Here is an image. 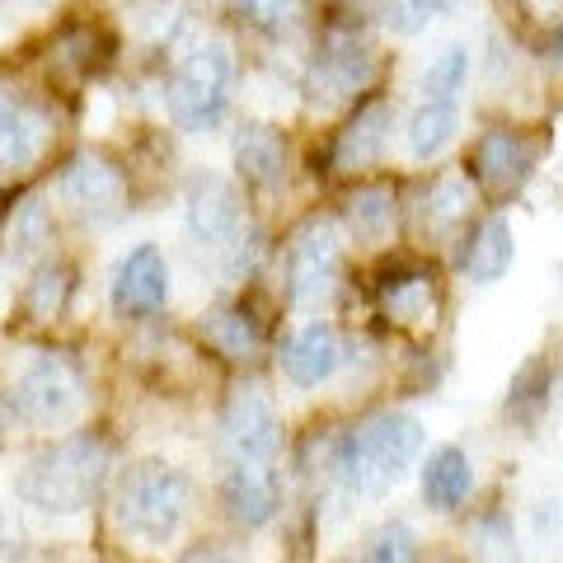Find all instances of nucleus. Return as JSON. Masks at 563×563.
Segmentation results:
<instances>
[{
    "mask_svg": "<svg viewBox=\"0 0 563 563\" xmlns=\"http://www.w3.org/2000/svg\"><path fill=\"white\" fill-rule=\"evenodd\" d=\"M52 198L85 225H118L132 211V169L109 151H76L62 161Z\"/></svg>",
    "mask_w": 563,
    "mask_h": 563,
    "instance_id": "11",
    "label": "nucleus"
},
{
    "mask_svg": "<svg viewBox=\"0 0 563 563\" xmlns=\"http://www.w3.org/2000/svg\"><path fill=\"white\" fill-rule=\"evenodd\" d=\"M0 235H5V217H0Z\"/></svg>",
    "mask_w": 563,
    "mask_h": 563,
    "instance_id": "37",
    "label": "nucleus"
},
{
    "mask_svg": "<svg viewBox=\"0 0 563 563\" xmlns=\"http://www.w3.org/2000/svg\"><path fill=\"white\" fill-rule=\"evenodd\" d=\"M437 563H461V559H437Z\"/></svg>",
    "mask_w": 563,
    "mask_h": 563,
    "instance_id": "36",
    "label": "nucleus"
},
{
    "mask_svg": "<svg viewBox=\"0 0 563 563\" xmlns=\"http://www.w3.org/2000/svg\"><path fill=\"white\" fill-rule=\"evenodd\" d=\"M76 291H80L76 263L62 258V254L43 258L38 268H29L24 287H20V301H14V324L29 329V333H52L70 314Z\"/></svg>",
    "mask_w": 563,
    "mask_h": 563,
    "instance_id": "18",
    "label": "nucleus"
},
{
    "mask_svg": "<svg viewBox=\"0 0 563 563\" xmlns=\"http://www.w3.org/2000/svg\"><path fill=\"white\" fill-rule=\"evenodd\" d=\"M404 202H399V188L390 179H357L347 188V202H343V225L352 240L372 244V250H390V240L399 235L404 225Z\"/></svg>",
    "mask_w": 563,
    "mask_h": 563,
    "instance_id": "22",
    "label": "nucleus"
},
{
    "mask_svg": "<svg viewBox=\"0 0 563 563\" xmlns=\"http://www.w3.org/2000/svg\"><path fill=\"white\" fill-rule=\"evenodd\" d=\"M376 90H380V52L366 38L362 14L352 20L347 10L333 5L329 20H320V29H314L301 95L310 99V109L333 113V109H352L357 99Z\"/></svg>",
    "mask_w": 563,
    "mask_h": 563,
    "instance_id": "3",
    "label": "nucleus"
},
{
    "mask_svg": "<svg viewBox=\"0 0 563 563\" xmlns=\"http://www.w3.org/2000/svg\"><path fill=\"white\" fill-rule=\"evenodd\" d=\"M235 85V57L225 43H192L165 70L161 99L179 132H211L225 118Z\"/></svg>",
    "mask_w": 563,
    "mask_h": 563,
    "instance_id": "7",
    "label": "nucleus"
},
{
    "mask_svg": "<svg viewBox=\"0 0 563 563\" xmlns=\"http://www.w3.org/2000/svg\"><path fill=\"white\" fill-rule=\"evenodd\" d=\"M231 165H235V184L250 188V192H273L287 184L291 174V146H287V132L277 122H240L235 136H231Z\"/></svg>",
    "mask_w": 563,
    "mask_h": 563,
    "instance_id": "19",
    "label": "nucleus"
},
{
    "mask_svg": "<svg viewBox=\"0 0 563 563\" xmlns=\"http://www.w3.org/2000/svg\"><path fill=\"white\" fill-rule=\"evenodd\" d=\"M221 512L225 521H235L240 531H263L277 512H282V488L273 465H240L231 461V470L221 474Z\"/></svg>",
    "mask_w": 563,
    "mask_h": 563,
    "instance_id": "23",
    "label": "nucleus"
},
{
    "mask_svg": "<svg viewBox=\"0 0 563 563\" xmlns=\"http://www.w3.org/2000/svg\"><path fill=\"white\" fill-rule=\"evenodd\" d=\"M240 20L250 24L254 33H268V38H282V33H291L296 24L306 20L310 0H235Z\"/></svg>",
    "mask_w": 563,
    "mask_h": 563,
    "instance_id": "32",
    "label": "nucleus"
},
{
    "mask_svg": "<svg viewBox=\"0 0 563 563\" xmlns=\"http://www.w3.org/2000/svg\"><path fill=\"white\" fill-rule=\"evenodd\" d=\"M544 155V136L521 122H488V128L470 141L465 174L479 198L488 202H512L536 179Z\"/></svg>",
    "mask_w": 563,
    "mask_h": 563,
    "instance_id": "10",
    "label": "nucleus"
},
{
    "mask_svg": "<svg viewBox=\"0 0 563 563\" xmlns=\"http://www.w3.org/2000/svg\"><path fill=\"white\" fill-rule=\"evenodd\" d=\"M362 563H422L418 554V536L409 531V521H380L362 544Z\"/></svg>",
    "mask_w": 563,
    "mask_h": 563,
    "instance_id": "33",
    "label": "nucleus"
},
{
    "mask_svg": "<svg viewBox=\"0 0 563 563\" xmlns=\"http://www.w3.org/2000/svg\"><path fill=\"white\" fill-rule=\"evenodd\" d=\"M221 442L240 465H273L282 451V418L268 390L235 385L221 404Z\"/></svg>",
    "mask_w": 563,
    "mask_h": 563,
    "instance_id": "15",
    "label": "nucleus"
},
{
    "mask_svg": "<svg viewBox=\"0 0 563 563\" xmlns=\"http://www.w3.org/2000/svg\"><path fill=\"white\" fill-rule=\"evenodd\" d=\"M277 366H282V380H287L291 390H320V385H329L333 376H339V366H343L339 329L324 324V320L301 324L287 343H282Z\"/></svg>",
    "mask_w": 563,
    "mask_h": 563,
    "instance_id": "20",
    "label": "nucleus"
},
{
    "mask_svg": "<svg viewBox=\"0 0 563 563\" xmlns=\"http://www.w3.org/2000/svg\"><path fill=\"white\" fill-rule=\"evenodd\" d=\"M109 306L118 320L141 324L169 306V263L161 244H132L109 277Z\"/></svg>",
    "mask_w": 563,
    "mask_h": 563,
    "instance_id": "16",
    "label": "nucleus"
},
{
    "mask_svg": "<svg viewBox=\"0 0 563 563\" xmlns=\"http://www.w3.org/2000/svg\"><path fill=\"white\" fill-rule=\"evenodd\" d=\"M446 10H451V0H372V20L380 29H390L395 38H418Z\"/></svg>",
    "mask_w": 563,
    "mask_h": 563,
    "instance_id": "30",
    "label": "nucleus"
},
{
    "mask_svg": "<svg viewBox=\"0 0 563 563\" xmlns=\"http://www.w3.org/2000/svg\"><path fill=\"white\" fill-rule=\"evenodd\" d=\"M550 395H554V357L550 352H526L512 380H507L503 418L512 422V428L531 432V428H540L544 409H550Z\"/></svg>",
    "mask_w": 563,
    "mask_h": 563,
    "instance_id": "27",
    "label": "nucleus"
},
{
    "mask_svg": "<svg viewBox=\"0 0 563 563\" xmlns=\"http://www.w3.org/2000/svg\"><path fill=\"white\" fill-rule=\"evenodd\" d=\"M192 512V479L188 470L169 465V461H141L132 470L118 474L113 488V521L118 531L161 550L174 536L184 531V521Z\"/></svg>",
    "mask_w": 563,
    "mask_h": 563,
    "instance_id": "5",
    "label": "nucleus"
},
{
    "mask_svg": "<svg viewBox=\"0 0 563 563\" xmlns=\"http://www.w3.org/2000/svg\"><path fill=\"white\" fill-rule=\"evenodd\" d=\"M376 320L390 324L399 339L428 343L446 314V282L422 258H385V268L372 282Z\"/></svg>",
    "mask_w": 563,
    "mask_h": 563,
    "instance_id": "9",
    "label": "nucleus"
},
{
    "mask_svg": "<svg viewBox=\"0 0 563 563\" xmlns=\"http://www.w3.org/2000/svg\"><path fill=\"white\" fill-rule=\"evenodd\" d=\"M343 273H347L343 225H339V217L314 211V217H306L287 235V250H282V287H287V301L296 310L329 306L343 287Z\"/></svg>",
    "mask_w": 563,
    "mask_h": 563,
    "instance_id": "8",
    "label": "nucleus"
},
{
    "mask_svg": "<svg viewBox=\"0 0 563 563\" xmlns=\"http://www.w3.org/2000/svg\"><path fill=\"white\" fill-rule=\"evenodd\" d=\"M498 10L521 43L563 62V0H498Z\"/></svg>",
    "mask_w": 563,
    "mask_h": 563,
    "instance_id": "28",
    "label": "nucleus"
},
{
    "mask_svg": "<svg viewBox=\"0 0 563 563\" xmlns=\"http://www.w3.org/2000/svg\"><path fill=\"white\" fill-rule=\"evenodd\" d=\"M422 455V422L413 413H372L329 442V479L352 498H385Z\"/></svg>",
    "mask_w": 563,
    "mask_h": 563,
    "instance_id": "2",
    "label": "nucleus"
},
{
    "mask_svg": "<svg viewBox=\"0 0 563 563\" xmlns=\"http://www.w3.org/2000/svg\"><path fill=\"white\" fill-rule=\"evenodd\" d=\"M198 343L225 366H254L268 352V320L250 306V296L217 301L198 314Z\"/></svg>",
    "mask_w": 563,
    "mask_h": 563,
    "instance_id": "17",
    "label": "nucleus"
},
{
    "mask_svg": "<svg viewBox=\"0 0 563 563\" xmlns=\"http://www.w3.org/2000/svg\"><path fill=\"white\" fill-rule=\"evenodd\" d=\"M57 211L47 207V198H38V192H29V198H20V207L10 211L5 221V235H0V250H5V258L14 263V268H38L43 258H52L57 250Z\"/></svg>",
    "mask_w": 563,
    "mask_h": 563,
    "instance_id": "25",
    "label": "nucleus"
},
{
    "mask_svg": "<svg viewBox=\"0 0 563 563\" xmlns=\"http://www.w3.org/2000/svg\"><path fill=\"white\" fill-rule=\"evenodd\" d=\"M62 151V95L0 76V188H24Z\"/></svg>",
    "mask_w": 563,
    "mask_h": 563,
    "instance_id": "4",
    "label": "nucleus"
},
{
    "mask_svg": "<svg viewBox=\"0 0 563 563\" xmlns=\"http://www.w3.org/2000/svg\"><path fill=\"white\" fill-rule=\"evenodd\" d=\"M517 263V235L507 217H479L461 235V273L474 282V287H493L512 273Z\"/></svg>",
    "mask_w": 563,
    "mask_h": 563,
    "instance_id": "24",
    "label": "nucleus"
},
{
    "mask_svg": "<svg viewBox=\"0 0 563 563\" xmlns=\"http://www.w3.org/2000/svg\"><path fill=\"white\" fill-rule=\"evenodd\" d=\"M390 132H395V103L380 90L357 99L324 141V174L329 179H352V184L372 179V169L390 151Z\"/></svg>",
    "mask_w": 563,
    "mask_h": 563,
    "instance_id": "14",
    "label": "nucleus"
},
{
    "mask_svg": "<svg viewBox=\"0 0 563 563\" xmlns=\"http://www.w3.org/2000/svg\"><path fill=\"white\" fill-rule=\"evenodd\" d=\"M474 202H479V192H474L470 174L465 169H446V174H437V179L422 188V202L409 207V217L422 225V235L428 240L461 244V235L474 225Z\"/></svg>",
    "mask_w": 563,
    "mask_h": 563,
    "instance_id": "21",
    "label": "nucleus"
},
{
    "mask_svg": "<svg viewBox=\"0 0 563 563\" xmlns=\"http://www.w3.org/2000/svg\"><path fill=\"white\" fill-rule=\"evenodd\" d=\"M5 5H52V0H5Z\"/></svg>",
    "mask_w": 563,
    "mask_h": 563,
    "instance_id": "35",
    "label": "nucleus"
},
{
    "mask_svg": "<svg viewBox=\"0 0 563 563\" xmlns=\"http://www.w3.org/2000/svg\"><path fill=\"white\" fill-rule=\"evenodd\" d=\"M418 493H422V507L428 512H461V507L470 503V493H474V461H470V451L465 446H437L428 461H422L418 470Z\"/></svg>",
    "mask_w": 563,
    "mask_h": 563,
    "instance_id": "26",
    "label": "nucleus"
},
{
    "mask_svg": "<svg viewBox=\"0 0 563 563\" xmlns=\"http://www.w3.org/2000/svg\"><path fill=\"white\" fill-rule=\"evenodd\" d=\"M184 231L192 240V250L225 258L235 244L250 235V202L244 188L225 174H192L188 192H184Z\"/></svg>",
    "mask_w": 563,
    "mask_h": 563,
    "instance_id": "12",
    "label": "nucleus"
},
{
    "mask_svg": "<svg viewBox=\"0 0 563 563\" xmlns=\"http://www.w3.org/2000/svg\"><path fill=\"white\" fill-rule=\"evenodd\" d=\"M465 80H470V47L465 43H451L446 52H437V57L422 66L418 90H422V99H446V103H455V95L465 90Z\"/></svg>",
    "mask_w": 563,
    "mask_h": 563,
    "instance_id": "31",
    "label": "nucleus"
},
{
    "mask_svg": "<svg viewBox=\"0 0 563 563\" xmlns=\"http://www.w3.org/2000/svg\"><path fill=\"white\" fill-rule=\"evenodd\" d=\"M174 563H235V559L225 554L217 540H198V544H188V550L174 559Z\"/></svg>",
    "mask_w": 563,
    "mask_h": 563,
    "instance_id": "34",
    "label": "nucleus"
},
{
    "mask_svg": "<svg viewBox=\"0 0 563 563\" xmlns=\"http://www.w3.org/2000/svg\"><path fill=\"white\" fill-rule=\"evenodd\" d=\"M113 52H118V38L99 14H70V20H62L47 33V43L38 52L43 85H52L57 95L80 90V85L99 80L113 66Z\"/></svg>",
    "mask_w": 563,
    "mask_h": 563,
    "instance_id": "13",
    "label": "nucleus"
},
{
    "mask_svg": "<svg viewBox=\"0 0 563 563\" xmlns=\"http://www.w3.org/2000/svg\"><path fill=\"white\" fill-rule=\"evenodd\" d=\"M455 132H461V109L446 103V99H422L418 109L409 113V132H404V141H409L413 161L428 165L451 146Z\"/></svg>",
    "mask_w": 563,
    "mask_h": 563,
    "instance_id": "29",
    "label": "nucleus"
},
{
    "mask_svg": "<svg viewBox=\"0 0 563 563\" xmlns=\"http://www.w3.org/2000/svg\"><path fill=\"white\" fill-rule=\"evenodd\" d=\"M113 470V442L99 428L62 432L24 461L14 493L43 517H80L99 503Z\"/></svg>",
    "mask_w": 563,
    "mask_h": 563,
    "instance_id": "1",
    "label": "nucleus"
},
{
    "mask_svg": "<svg viewBox=\"0 0 563 563\" xmlns=\"http://www.w3.org/2000/svg\"><path fill=\"white\" fill-rule=\"evenodd\" d=\"M90 399V376L70 352H43L33 357L20 380L0 395V428L5 432H52L70 428Z\"/></svg>",
    "mask_w": 563,
    "mask_h": 563,
    "instance_id": "6",
    "label": "nucleus"
}]
</instances>
